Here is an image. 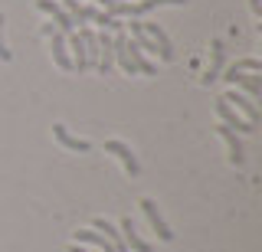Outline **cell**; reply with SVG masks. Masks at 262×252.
Returning <instances> with one entry per match:
<instances>
[{"mask_svg": "<svg viewBox=\"0 0 262 252\" xmlns=\"http://www.w3.org/2000/svg\"><path fill=\"white\" fill-rule=\"evenodd\" d=\"M43 36L53 39V62L62 72H72V56H69V46H66V36L53 27V23H46V27H43Z\"/></svg>", "mask_w": 262, "mask_h": 252, "instance_id": "obj_1", "label": "cell"}, {"mask_svg": "<svg viewBox=\"0 0 262 252\" xmlns=\"http://www.w3.org/2000/svg\"><path fill=\"white\" fill-rule=\"evenodd\" d=\"M223 102L229 105V108H236L246 121H252V125H259V118H262V111L256 108V102L249 99V95H239L236 88H229V92L223 95Z\"/></svg>", "mask_w": 262, "mask_h": 252, "instance_id": "obj_2", "label": "cell"}, {"mask_svg": "<svg viewBox=\"0 0 262 252\" xmlns=\"http://www.w3.org/2000/svg\"><path fill=\"white\" fill-rule=\"evenodd\" d=\"M105 154H115V157L121 161V167H125L128 177H138V174H141V164H138L135 151H131L125 141H105Z\"/></svg>", "mask_w": 262, "mask_h": 252, "instance_id": "obj_3", "label": "cell"}, {"mask_svg": "<svg viewBox=\"0 0 262 252\" xmlns=\"http://www.w3.org/2000/svg\"><path fill=\"white\" fill-rule=\"evenodd\" d=\"M36 10L49 13V17H53V23H56V30H59V33H72V30H76V23H72V17H69V13L62 10L59 4H56V0H36Z\"/></svg>", "mask_w": 262, "mask_h": 252, "instance_id": "obj_4", "label": "cell"}, {"mask_svg": "<svg viewBox=\"0 0 262 252\" xmlns=\"http://www.w3.org/2000/svg\"><path fill=\"white\" fill-rule=\"evenodd\" d=\"M216 115H220V121H223L226 128H236V131H246V134H252V131H256V125H252V121H246V118H243L236 108H229V105H226L223 99L216 102Z\"/></svg>", "mask_w": 262, "mask_h": 252, "instance_id": "obj_5", "label": "cell"}, {"mask_svg": "<svg viewBox=\"0 0 262 252\" xmlns=\"http://www.w3.org/2000/svg\"><path fill=\"white\" fill-rule=\"evenodd\" d=\"M141 210H144L147 223H151V230L158 233V239H164V242H170V239H174V233H170V226L164 223V216H161L158 203H154V200H141Z\"/></svg>", "mask_w": 262, "mask_h": 252, "instance_id": "obj_6", "label": "cell"}, {"mask_svg": "<svg viewBox=\"0 0 262 252\" xmlns=\"http://www.w3.org/2000/svg\"><path fill=\"white\" fill-rule=\"evenodd\" d=\"M223 79H226V82L233 85V88H236V85H243L246 92H249V99H252V102H256L259 95H262V79H259V76H246V72L226 69V76H223Z\"/></svg>", "mask_w": 262, "mask_h": 252, "instance_id": "obj_7", "label": "cell"}, {"mask_svg": "<svg viewBox=\"0 0 262 252\" xmlns=\"http://www.w3.org/2000/svg\"><path fill=\"white\" fill-rule=\"evenodd\" d=\"M95 39H98V72H102V76H108L112 66H115V43H112V33H108V30H102Z\"/></svg>", "mask_w": 262, "mask_h": 252, "instance_id": "obj_8", "label": "cell"}, {"mask_svg": "<svg viewBox=\"0 0 262 252\" xmlns=\"http://www.w3.org/2000/svg\"><path fill=\"white\" fill-rule=\"evenodd\" d=\"M141 27H144V33L154 39V46H158V56H161V59H164V62H170V59H174V46H170L167 33H164L158 23H141Z\"/></svg>", "mask_w": 262, "mask_h": 252, "instance_id": "obj_9", "label": "cell"}, {"mask_svg": "<svg viewBox=\"0 0 262 252\" xmlns=\"http://www.w3.org/2000/svg\"><path fill=\"white\" fill-rule=\"evenodd\" d=\"M216 131H220V138H223L226 148H229V161H233V167H243V164H246V148L239 144L236 131H233V128H226V125H220Z\"/></svg>", "mask_w": 262, "mask_h": 252, "instance_id": "obj_10", "label": "cell"}, {"mask_svg": "<svg viewBox=\"0 0 262 252\" xmlns=\"http://www.w3.org/2000/svg\"><path fill=\"white\" fill-rule=\"evenodd\" d=\"M213 56H210V69H207V76H203V85H213L220 79V72H223V62H226V46L220 43V39H213Z\"/></svg>", "mask_w": 262, "mask_h": 252, "instance_id": "obj_11", "label": "cell"}, {"mask_svg": "<svg viewBox=\"0 0 262 252\" xmlns=\"http://www.w3.org/2000/svg\"><path fill=\"white\" fill-rule=\"evenodd\" d=\"M121 239H125V246H128V249H135V252H154L151 242H144L141 236H138L135 223H131V216L121 219Z\"/></svg>", "mask_w": 262, "mask_h": 252, "instance_id": "obj_12", "label": "cell"}, {"mask_svg": "<svg viewBox=\"0 0 262 252\" xmlns=\"http://www.w3.org/2000/svg\"><path fill=\"white\" fill-rule=\"evenodd\" d=\"M69 56H72V69H79V72H89V53H85V43H82V36H79V30H72L69 33Z\"/></svg>", "mask_w": 262, "mask_h": 252, "instance_id": "obj_13", "label": "cell"}, {"mask_svg": "<svg viewBox=\"0 0 262 252\" xmlns=\"http://www.w3.org/2000/svg\"><path fill=\"white\" fill-rule=\"evenodd\" d=\"M92 230H95V233H102L105 239H108L112 246H115V252H128L125 239H121V230H115V226H112L105 216H95V219H92Z\"/></svg>", "mask_w": 262, "mask_h": 252, "instance_id": "obj_14", "label": "cell"}, {"mask_svg": "<svg viewBox=\"0 0 262 252\" xmlns=\"http://www.w3.org/2000/svg\"><path fill=\"white\" fill-rule=\"evenodd\" d=\"M53 138L62 144V148H69V151H79V154L92 151V144L82 141V138H76V134H69V128H66V125H53Z\"/></svg>", "mask_w": 262, "mask_h": 252, "instance_id": "obj_15", "label": "cell"}, {"mask_svg": "<svg viewBox=\"0 0 262 252\" xmlns=\"http://www.w3.org/2000/svg\"><path fill=\"white\" fill-rule=\"evenodd\" d=\"M72 239H76L79 246H95L98 252H115L112 242L105 239L102 233H95V230H79V233H72Z\"/></svg>", "mask_w": 262, "mask_h": 252, "instance_id": "obj_16", "label": "cell"}, {"mask_svg": "<svg viewBox=\"0 0 262 252\" xmlns=\"http://www.w3.org/2000/svg\"><path fill=\"white\" fill-rule=\"evenodd\" d=\"M92 23H95V27H102V30H108V33L125 30V23H118V17H112V13H105V10H95L92 13Z\"/></svg>", "mask_w": 262, "mask_h": 252, "instance_id": "obj_17", "label": "cell"}, {"mask_svg": "<svg viewBox=\"0 0 262 252\" xmlns=\"http://www.w3.org/2000/svg\"><path fill=\"white\" fill-rule=\"evenodd\" d=\"M229 69H236V72H262V62L259 59H239V62H233Z\"/></svg>", "mask_w": 262, "mask_h": 252, "instance_id": "obj_18", "label": "cell"}, {"mask_svg": "<svg viewBox=\"0 0 262 252\" xmlns=\"http://www.w3.org/2000/svg\"><path fill=\"white\" fill-rule=\"evenodd\" d=\"M13 53L7 50V39H4V13H0V62H10Z\"/></svg>", "mask_w": 262, "mask_h": 252, "instance_id": "obj_19", "label": "cell"}, {"mask_svg": "<svg viewBox=\"0 0 262 252\" xmlns=\"http://www.w3.org/2000/svg\"><path fill=\"white\" fill-rule=\"evenodd\" d=\"M249 10L256 13V17H262V0H249Z\"/></svg>", "mask_w": 262, "mask_h": 252, "instance_id": "obj_20", "label": "cell"}, {"mask_svg": "<svg viewBox=\"0 0 262 252\" xmlns=\"http://www.w3.org/2000/svg\"><path fill=\"white\" fill-rule=\"evenodd\" d=\"M92 4H98V10H108V7L115 4V0H92Z\"/></svg>", "mask_w": 262, "mask_h": 252, "instance_id": "obj_21", "label": "cell"}, {"mask_svg": "<svg viewBox=\"0 0 262 252\" xmlns=\"http://www.w3.org/2000/svg\"><path fill=\"white\" fill-rule=\"evenodd\" d=\"M69 252H85V249H82L79 242H72V246H69Z\"/></svg>", "mask_w": 262, "mask_h": 252, "instance_id": "obj_22", "label": "cell"}, {"mask_svg": "<svg viewBox=\"0 0 262 252\" xmlns=\"http://www.w3.org/2000/svg\"><path fill=\"white\" fill-rule=\"evenodd\" d=\"M115 4H121V0H115ZM128 4H131V0H128Z\"/></svg>", "mask_w": 262, "mask_h": 252, "instance_id": "obj_23", "label": "cell"}]
</instances>
